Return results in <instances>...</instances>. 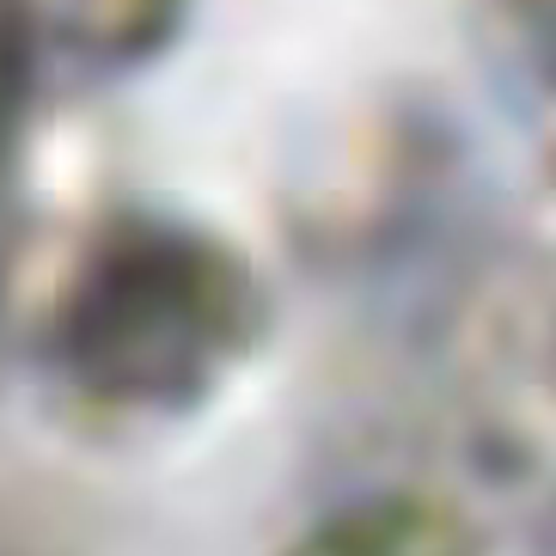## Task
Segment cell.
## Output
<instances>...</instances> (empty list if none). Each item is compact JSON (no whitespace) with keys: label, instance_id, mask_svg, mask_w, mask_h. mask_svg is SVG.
I'll list each match as a JSON object with an SVG mask.
<instances>
[{"label":"cell","instance_id":"1","mask_svg":"<svg viewBox=\"0 0 556 556\" xmlns=\"http://www.w3.org/2000/svg\"><path fill=\"white\" fill-rule=\"evenodd\" d=\"M257 300L245 269L202 239H123L67 312L62 361L111 409H172L239 355Z\"/></svg>","mask_w":556,"mask_h":556},{"label":"cell","instance_id":"2","mask_svg":"<svg viewBox=\"0 0 556 556\" xmlns=\"http://www.w3.org/2000/svg\"><path fill=\"white\" fill-rule=\"evenodd\" d=\"M288 556H477V532L453 502L422 490H379L330 507Z\"/></svg>","mask_w":556,"mask_h":556},{"label":"cell","instance_id":"3","mask_svg":"<svg viewBox=\"0 0 556 556\" xmlns=\"http://www.w3.org/2000/svg\"><path fill=\"white\" fill-rule=\"evenodd\" d=\"M514 7H520V18L539 31V43L556 50V0H514Z\"/></svg>","mask_w":556,"mask_h":556}]
</instances>
